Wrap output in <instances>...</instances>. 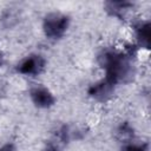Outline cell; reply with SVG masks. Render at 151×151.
Returning <instances> with one entry per match:
<instances>
[{
  "label": "cell",
  "mask_w": 151,
  "mask_h": 151,
  "mask_svg": "<svg viewBox=\"0 0 151 151\" xmlns=\"http://www.w3.org/2000/svg\"><path fill=\"white\" fill-rule=\"evenodd\" d=\"M31 98L38 107H50L54 103L53 94L45 87H34L31 91Z\"/></svg>",
  "instance_id": "cell-4"
},
{
  "label": "cell",
  "mask_w": 151,
  "mask_h": 151,
  "mask_svg": "<svg viewBox=\"0 0 151 151\" xmlns=\"http://www.w3.org/2000/svg\"><path fill=\"white\" fill-rule=\"evenodd\" d=\"M0 65H1V55H0Z\"/></svg>",
  "instance_id": "cell-9"
},
{
  "label": "cell",
  "mask_w": 151,
  "mask_h": 151,
  "mask_svg": "<svg viewBox=\"0 0 151 151\" xmlns=\"http://www.w3.org/2000/svg\"><path fill=\"white\" fill-rule=\"evenodd\" d=\"M68 26V18L61 13H50L44 19L45 34L51 39H58L64 35Z\"/></svg>",
  "instance_id": "cell-2"
},
{
  "label": "cell",
  "mask_w": 151,
  "mask_h": 151,
  "mask_svg": "<svg viewBox=\"0 0 151 151\" xmlns=\"http://www.w3.org/2000/svg\"><path fill=\"white\" fill-rule=\"evenodd\" d=\"M136 32H137V39L139 44L144 46L145 48H149L150 46V22L147 21L140 22L137 26Z\"/></svg>",
  "instance_id": "cell-6"
},
{
  "label": "cell",
  "mask_w": 151,
  "mask_h": 151,
  "mask_svg": "<svg viewBox=\"0 0 151 151\" xmlns=\"http://www.w3.org/2000/svg\"><path fill=\"white\" fill-rule=\"evenodd\" d=\"M100 66L106 71V80L112 85L127 81L132 78L133 70L129 58L114 51H105L98 58Z\"/></svg>",
  "instance_id": "cell-1"
},
{
  "label": "cell",
  "mask_w": 151,
  "mask_h": 151,
  "mask_svg": "<svg viewBox=\"0 0 151 151\" xmlns=\"http://www.w3.org/2000/svg\"><path fill=\"white\" fill-rule=\"evenodd\" d=\"M122 151H145V150L139 145H126Z\"/></svg>",
  "instance_id": "cell-7"
},
{
  "label": "cell",
  "mask_w": 151,
  "mask_h": 151,
  "mask_svg": "<svg viewBox=\"0 0 151 151\" xmlns=\"http://www.w3.org/2000/svg\"><path fill=\"white\" fill-rule=\"evenodd\" d=\"M0 151H12V146H11V145H6V146L1 147Z\"/></svg>",
  "instance_id": "cell-8"
},
{
  "label": "cell",
  "mask_w": 151,
  "mask_h": 151,
  "mask_svg": "<svg viewBox=\"0 0 151 151\" xmlns=\"http://www.w3.org/2000/svg\"><path fill=\"white\" fill-rule=\"evenodd\" d=\"M112 91H113V85L105 79V80H101V81L92 85L88 90V94L91 97L96 98L97 100L104 101L111 96Z\"/></svg>",
  "instance_id": "cell-5"
},
{
  "label": "cell",
  "mask_w": 151,
  "mask_h": 151,
  "mask_svg": "<svg viewBox=\"0 0 151 151\" xmlns=\"http://www.w3.org/2000/svg\"><path fill=\"white\" fill-rule=\"evenodd\" d=\"M45 66V60L40 55L27 57L18 67V71L22 74H37Z\"/></svg>",
  "instance_id": "cell-3"
}]
</instances>
